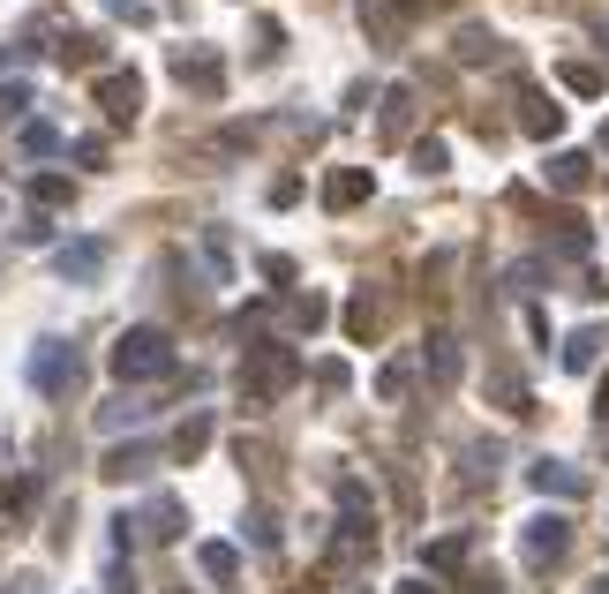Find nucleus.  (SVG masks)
Here are the masks:
<instances>
[{
    "label": "nucleus",
    "mask_w": 609,
    "mask_h": 594,
    "mask_svg": "<svg viewBox=\"0 0 609 594\" xmlns=\"http://www.w3.org/2000/svg\"><path fill=\"white\" fill-rule=\"evenodd\" d=\"M399 8H444V0H399Z\"/></svg>",
    "instance_id": "nucleus-30"
},
{
    "label": "nucleus",
    "mask_w": 609,
    "mask_h": 594,
    "mask_svg": "<svg viewBox=\"0 0 609 594\" xmlns=\"http://www.w3.org/2000/svg\"><path fill=\"white\" fill-rule=\"evenodd\" d=\"M98 106H106V121L113 128H129L135 114H143V76H135V68H113V76L98 84Z\"/></svg>",
    "instance_id": "nucleus-5"
},
{
    "label": "nucleus",
    "mask_w": 609,
    "mask_h": 594,
    "mask_svg": "<svg viewBox=\"0 0 609 594\" xmlns=\"http://www.w3.org/2000/svg\"><path fill=\"white\" fill-rule=\"evenodd\" d=\"M302 377V354H294V346H257V354H249V369H241V391H249V407H271V399H279V391H286V384Z\"/></svg>",
    "instance_id": "nucleus-2"
},
{
    "label": "nucleus",
    "mask_w": 609,
    "mask_h": 594,
    "mask_svg": "<svg viewBox=\"0 0 609 594\" xmlns=\"http://www.w3.org/2000/svg\"><path fill=\"white\" fill-rule=\"evenodd\" d=\"M196 564H204L211 580H233V572H241V557L226 550V542H204V550H196Z\"/></svg>",
    "instance_id": "nucleus-19"
},
{
    "label": "nucleus",
    "mask_w": 609,
    "mask_h": 594,
    "mask_svg": "<svg viewBox=\"0 0 609 594\" xmlns=\"http://www.w3.org/2000/svg\"><path fill=\"white\" fill-rule=\"evenodd\" d=\"M565 542H572V527L550 511V519H526V557L534 564H550V557H565Z\"/></svg>",
    "instance_id": "nucleus-7"
},
{
    "label": "nucleus",
    "mask_w": 609,
    "mask_h": 594,
    "mask_svg": "<svg viewBox=\"0 0 609 594\" xmlns=\"http://www.w3.org/2000/svg\"><path fill=\"white\" fill-rule=\"evenodd\" d=\"M23 151H31V159H53V151H61V128L53 121H23Z\"/></svg>",
    "instance_id": "nucleus-16"
},
{
    "label": "nucleus",
    "mask_w": 609,
    "mask_h": 594,
    "mask_svg": "<svg viewBox=\"0 0 609 594\" xmlns=\"http://www.w3.org/2000/svg\"><path fill=\"white\" fill-rule=\"evenodd\" d=\"M520 128L526 136H557V128H565V106L542 98V90H520Z\"/></svg>",
    "instance_id": "nucleus-8"
},
{
    "label": "nucleus",
    "mask_w": 609,
    "mask_h": 594,
    "mask_svg": "<svg viewBox=\"0 0 609 594\" xmlns=\"http://www.w3.org/2000/svg\"><path fill=\"white\" fill-rule=\"evenodd\" d=\"M369 196H377L369 166H331L324 173V204H331V212H354V204H369Z\"/></svg>",
    "instance_id": "nucleus-6"
},
{
    "label": "nucleus",
    "mask_w": 609,
    "mask_h": 594,
    "mask_svg": "<svg viewBox=\"0 0 609 594\" xmlns=\"http://www.w3.org/2000/svg\"><path fill=\"white\" fill-rule=\"evenodd\" d=\"M279 45H286V31H279V23H257V61H271Z\"/></svg>",
    "instance_id": "nucleus-28"
},
{
    "label": "nucleus",
    "mask_w": 609,
    "mask_h": 594,
    "mask_svg": "<svg viewBox=\"0 0 609 594\" xmlns=\"http://www.w3.org/2000/svg\"><path fill=\"white\" fill-rule=\"evenodd\" d=\"M143 527H151V542H174V534H181V505H174V497H151Z\"/></svg>",
    "instance_id": "nucleus-14"
},
{
    "label": "nucleus",
    "mask_w": 609,
    "mask_h": 594,
    "mask_svg": "<svg viewBox=\"0 0 609 594\" xmlns=\"http://www.w3.org/2000/svg\"><path fill=\"white\" fill-rule=\"evenodd\" d=\"M211 444V414H196V422H181V436H174V460H196Z\"/></svg>",
    "instance_id": "nucleus-15"
},
{
    "label": "nucleus",
    "mask_w": 609,
    "mask_h": 594,
    "mask_svg": "<svg viewBox=\"0 0 609 594\" xmlns=\"http://www.w3.org/2000/svg\"><path fill=\"white\" fill-rule=\"evenodd\" d=\"M53 271L61 279H98L106 271V241H68V249L53 256Z\"/></svg>",
    "instance_id": "nucleus-9"
},
{
    "label": "nucleus",
    "mask_w": 609,
    "mask_h": 594,
    "mask_svg": "<svg viewBox=\"0 0 609 594\" xmlns=\"http://www.w3.org/2000/svg\"><path fill=\"white\" fill-rule=\"evenodd\" d=\"M489 53H497V39H489V31H459V61H489Z\"/></svg>",
    "instance_id": "nucleus-24"
},
{
    "label": "nucleus",
    "mask_w": 609,
    "mask_h": 594,
    "mask_svg": "<svg viewBox=\"0 0 609 594\" xmlns=\"http://www.w3.org/2000/svg\"><path fill=\"white\" fill-rule=\"evenodd\" d=\"M557 76H565V90H579V98H595V90H602V68H587V61H565Z\"/></svg>",
    "instance_id": "nucleus-21"
},
{
    "label": "nucleus",
    "mask_w": 609,
    "mask_h": 594,
    "mask_svg": "<svg viewBox=\"0 0 609 594\" xmlns=\"http://www.w3.org/2000/svg\"><path fill=\"white\" fill-rule=\"evenodd\" d=\"M174 76H181L188 90L218 98V90H226V61H218L211 45H174Z\"/></svg>",
    "instance_id": "nucleus-4"
},
{
    "label": "nucleus",
    "mask_w": 609,
    "mask_h": 594,
    "mask_svg": "<svg viewBox=\"0 0 609 594\" xmlns=\"http://www.w3.org/2000/svg\"><path fill=\"white\" fill-rule=\"evenodd\" d=\"M534 489H542V497H550V489H557V497H579L587 482H579V467H565V460H534Z\"/></svg>",
    "instance_id": "nucleus-11"
},
{
    "label": "nucleus",
    "mask_w": 609,
    "mask_h": 594,
    "mask_svg": "<svg viewBox=\"0 0 609 594\" xmlns=\"http://www.w3.org/2000/svg\"><path fill=\"white\" fill-rule=\"evenodd\" d=\"M31 106V84H0V121H15Z\"/></svg>",
    "instance_id": "nucleus-26"
},
{
    "label": "nucleus",
    "mask_w": 609,
    "mask_h": 594,
    "mask_svg": "<svg viewBox=\"0 0 609 594\" xmlns=\"http://www.w3.org/2000/svg\"><path fill=\"white\" fill-rule=\"evenodd\" d=\"M98 53H106V45H98V39H84V31H76V39H61V61H68V68H90Z\"/></svg>",
    "instance_id": "nucleus-22"
},
{
    "label": "nucleus",
    "mask_w": 609,
    "mask_h": 594,
    "mask_svg": "<svg viewBox=\"0 0 609 594\" xmlns=\"http://www.w3.org/2000/svg\"><path fill=\"white\" fill-rule=\"evenodd\" d=\"M286 324H294V332H316V324H324V294H294L286 301Z\"/></svg>",
    "instance_id": "nucleus-17"
},
{
    "label": "nucleus",
    "mask_w": 609,
    "mask_h": 594,
    "mask_svg": "<svg viewBox=\"0 0 609 594\" xmlns=\"http://www.w3.org/2000/svg\"><path fill=\"white\" fill-rule=\"evenodd\" d=\"M414 166H422V173H444V143H436V136L414 143Z\"/></svg>",
    "instance_id": "nucleus-27"
},
{
    "label": "nucleus",
    "mask_w": 609,
    "mask_h": 594,
    "mask_svg": "<svg viewBox=\"0 0 609 594\" xmlns=\"http://www.w3.org/2000/svg\"><path fill=\"white\" fill-rule=\"evenodd\" d=\"M550 188H565V196H579V188H587V151H557V159H550Z\"/></svg>",
    "instance_id": "nucleus-12"
},
{
    "label": "nucleus",
    "mask_w": 609,
    "mask_h": 594,
    "mask_svg": "<svg viewBox=\"0 0 609 594\" xmlns=\"http://www.w3.org/2000/svg\"><path fill=\"white\" fill-rule=\"evenodd\" d=\"M68 196H76V188H68L61 173H39V181H31V204H45V212H61Z\"/></svg>",
    "instance_id": "nucleus-20"
},
{
    "label": "nucleus",
    "mask_w": 609,
    "mask_h": 594,
    "mask_svg": "<svg viewBox=\"0 0 609 594\" xmlns=\"http://www.w3.org/2000/svg\"><path fill=\"white\" fill-rule=\"evenodd\" d=\"M151 460H159L151 444H121V452H106V467H98V474H113V482H129V474H143Z\"/></svg>",
    "instance_id": "nucleus-13"
},
{
    "label": "nucleus",
    "mask_w": 609,
    "mask_h": 594,
    "mask_svg": "<svg viewBox=\"0 0 609 594\" xmlns=\"http://www.w3.org/2000/svg\"><path fill=\"white\" fill-rule=\"evenodd\" d=\"M113 377H121V384L174 377V339H166L159 324H135V332H121V346H113Z\"/></svg>",
    "instance_id": "nucleus-1"
},
{
    "label": "nucleus",
    "mask_w": 609,
    "mask_h": 594,
    "mask_svg": "<svg viewBox=\"0 0 609 594\" xmlns=\"http://www.w3.org/2000/svg\"><path fill=\"white\" fill-rule=\"evenodd\" d=\"M406 121H414V90H392V106H384V128H392V136H399V128H406Z\"/></svg>",
    "instance_id": "nucleus-25"
},
{
    "label": "nucleus",
    "mask_w": 609,
    "mask_h": 594,
    "mask_svg": "<svg viewBox=\"0 0 609 594\" xmlns=\"http://www.w3.org/2000/svg\"><path fill=\"white\" fill-rule=\"evenodd\" d=\"M399 594H436V587H429V580H406V587H399Z\"/></svg>",
    "instance_id": "nucleus-29"
},
{
    "label": "nucleus",
    "mask_w": 609,
    "mask_h": 594,
    "mask_svg": "<svg viewBox=\"0 0 609 594\" xmlns=\"http://www.w3.org/2000/svg\"><path fill=\"white\" fill-rule=\"evenodd\" d=\"M602 594H609V580H602Z\"/></svg>",
    "instance_id": "nucleus-32"
},
{
    "label": "nucleus",
    "mask_w": 609,
    "mask_h": 594,
    "mask_svg": "<svg viewBox=\"0 0 609 594\" xmlns=\"http://www.w3.org/2000/svg\"><path fill=\"white\" fill-rule=\"evenodd\" d=\"M595 354H602V332H572L565 339V369H595Z\"/></svg>",
    "instance_id": "nucleus-18"
},
{
    "label": "nucleus",
    "mask_w": 609,
    "mask_h": 594,
    "mask_svg": "<svg viewBox=\"0 0 609 594\" xmlns=\"http://www.w3.org/2000/svg\"><path fill=\"white\" fill-rule=\"evenodd\" d=\"M76 377H84V361H76V346L45 339L39 354H31V384H39L45 399H68V391H76Z\"/></svg>",
    "instance_id": "nucleus-3"
},
{
    "label": "nucleus",
    "mask_w": 609,
    "mask_h": 594,
    "mask_svg": "<svg viewBox=\"0 0 609 594\" xmlns=\"http://www.w3.org/2000/svg\"><path fill=\"white\" fill-rule=\"evenodd\" d=\"M602 414H609V377H602Z\"/></svg>",
    "instance_id": "nucleus-31"
},
{
    "label": "nucleus",
    "mask_w": 609,
    "mask_h": 594,
    "mask_svg": "<svg viewBox=\"0 0 609 594\" xmlns=\"http://www.w3.org/2000/svg\"><path fill=\"white\" fill-rule=\"evenodd\" d=\"M377 324H384V309H377V294H369V287H361V294L347 301V339H377Z\"/></svg>",
    "instance_id": "nucleus-10"
},
{
    "label": "nucleus",
    "mask_w": 609,
    "mask_h": 594,
    "mask_svg": "<svg viewBox=\"0 0 609 594\" xmlns=\"http://www.w3.org/2000/svg\"><path fill=\"white\" fill-rule=\"evenodd\" d=\"M429 377H436V384L459 377V354H452V339H429Z\"/></svg>",
    "instance_id": "nucleus-23"
}]
</instances>
